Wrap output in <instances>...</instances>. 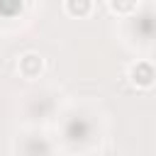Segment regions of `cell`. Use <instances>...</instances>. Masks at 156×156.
<instances>
[{
    "label": "cell",
    "instance_id": "2",
    "mask_svg": "<svg viewBox=\"0 0 156 156\" xmlns=\"http://www.w3.org/2000/svg\"><path fill=\"white\" fill-rule=\"evenodd\" d=\"M44 68H46V61H44V56H41L39 51H24V54H20V58H17V73H20V78H24V80H37V78H41Z\"/></svg>",
    "mask_w": 156,
    "mask_h": 156
},
{
    "label": "cell",
    "instance_id": "4",
    "mask_svg": "<svg viewBox=\"0 0 156 156\" xmlns=\"http://www.w3.org/2000/svg\"><path fill=\"white\" fill-rule=\"evenodd\" d=\"M107 7H110V12H115V15L124 17V15L136 12V10H139V2H136V0H110V2H107Z\"/></svg>",
    "mask_w": 156,
    "mask_h": 156
},
{
    "label": "cell",
    "instance_id": "1",
    "mask_svg": "<svg viewBox=\"0 0 156 156\" xmlns=\"http://www.w3.org/2000/svg\"><path fill=\"white\" fill-rule=\"evenodd\" d=\"M127 78L136 90H151L156 85V63L149 58H139L129 66Z\"/></svg>",
    "mask_w": 156,
    "mask_h": 156
},
{
    "label": "cell",
    "instance_id": "3",
    "mask_svg": "<svg viewBox=\"0 0 156 156\" xmlns=\"http://www.w3.org/2000/svg\"><path fill=\"white\" fill-rule=\"evenodd\" d=\"M93 0H66L63 2V12L68 15V17H73V20H83V17H88L90 12H93Z\"/></svg>",
    "mask_w": 156,
    "mask_h": 156
}]
</instances>
